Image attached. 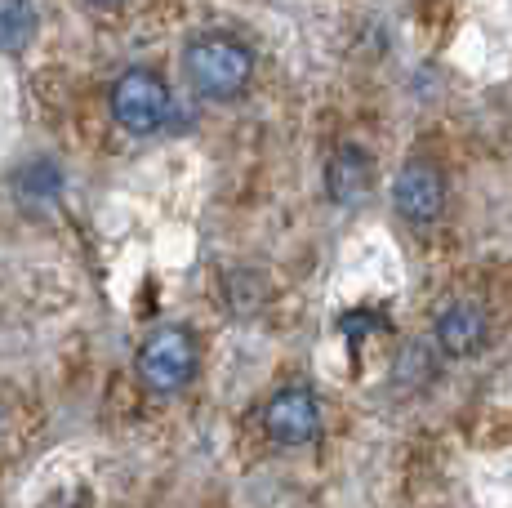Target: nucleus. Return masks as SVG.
<instances>
[{"label":"nucleus","mask_w":512,"mask_h":508,"mask_svg":"<svg viewBox=\"0 0 512 508\" xmlns=\"http://www.w3.org/2000/svg\"><path fill=\"white\" fill-rule=\"evenodd\" d=\"M183 72H187V85L205 103H232L250 90L254 54H250V45L236 41L228 32H201L187 41Z\"/></svg>","instance_id":"f257e3e1"},{"label":"nucleus","mask_w":512,"mask_h":508,"mask_svg":"<svg viewBox=\"0 0 512 508\" xmlns=\"http://www.w3.org/2000/svg\"><path fill=\"white\" fill-rule=\"evenodd\" d=\"M196 375V339L187 326H156L139 348V379L152 393H179Z\"/></svg>","instance_id":"f03ea898"},{"label":"nucleus","mask_w":512,"mask_h":508,"mask_svg":"<svg viewBox=\"0 0 512 508\" xmlns=\"http://www.w3.org/2000/svg\"><path fill=\"white\" fill-rule=\"evenodd\" d=\"M112 116L130 134H156L170 121V85L152 67H130L112 85Z\"/></svg>","instance_id":"7ed1b4c3"},{"label":"nucleus","mask_w":512,"mask_h":508,"mask_svg":"<svg viewBox=\"0 0 512 508\" xmlns=\"http://www.w3.org/2000/svg\"><path fill=\"white\" fill-rule=\"evenodd\" d=\"M392 205H397V214L406 223H415V228L437 223L441 210H446V174L432 161H423V156L406 161L397 170V183H392Z\"/></svg>","instance_id":"20e7f679"},{"label":"nucleus","mask_w":512,"mask_h":508,"mask_svg":"<svg viewBox=\"0 0 512 508\" xmlns=\"http://www.w3.org/2000/svg\"><path fill=\"white\" fill-rule=\"evenodd\" d=\"M263 428H268V437L277 446H308L321 433V406L312 397V388L303 384L277 388L272 402L263 406Z\"/></svg>","instance_id":"39448f33"},{"label":"nucleus","mask_w":512,"mask_h":508,"mask_svg":"<svg viewBox=\"0 0 512 508\" xmlns=\"http://www.w3.org/2000/svg\"><path fill=\"white\" fill-rule=\"evenodd\" d=\"M490 339V317L472 299H455L437 317V344L446 357H477Z\"/></svg>","instance_id":"423d86ee"},{"label":"nucleus","mask_w":512,"mask_h":508,"mask_svg":"<svg viewBox=\"0 0 512 508\" xmlns=\"http://www.w3.org/2000/svg\"><path fill=\"white\" fill-rule=\"evenodd\" d=\"M374 188V161L357 143H343L326 165V192L334 205H361Z\"/></svg>","instance_id":"0eeeda50"},{"label":"nucleus","mask_w":512,"mask_h":508,"mask_svg":"<svg viewBox=\"0 0 512 508\" xmlns=\"http://www.w3.org/2000/svg\"><path fill=\"white\" fill-rule=\"evenodd\" d=\"M36 32V9L32 5H18V0H5L0 5V50L14 54L32 41Z\"/></svg>","instance_id":"6e6552de"}]
</instances>
